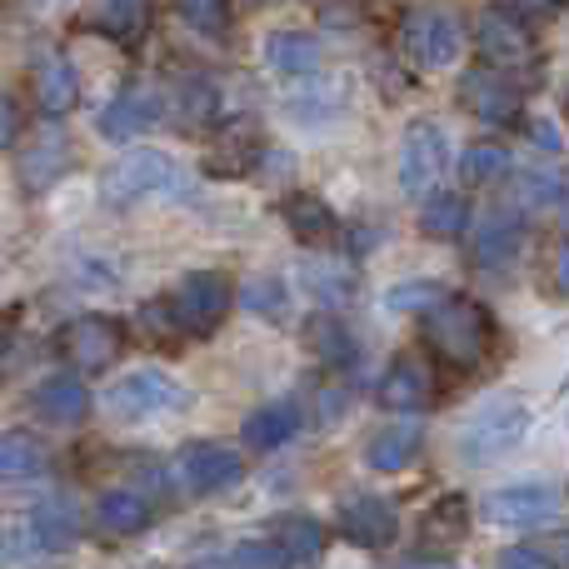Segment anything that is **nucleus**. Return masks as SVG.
Returning a JSON list of instances; mask_svg holds the SVG:
<instances>
[{
    "label": "nucleus",
    "mask_w": 569,
    "mask_h": 569,
    "mask_svg": "<svg viewBox=\"0 0 569 569\" xmlns=\"http://www.w3.org/2000/svg\"><path fill=\"white\" fill-rule=\"evenodd\" d=\"M196 405V395L180 380H170L166 370H130L126 380H116L106 390V415L120 425H146L156 415H180Z\"/></svg>",
    "instance_id": "7ed1b4c3"
},
{
    "label": "nucleus",
    "mask_w": 569,
    "mask_h": 569,
    "mask_svg": "<svg viewBox=\"0 0 569 569\" xmlns=\"http://www.w3.org/2000/svg\"><path fill=\"white\" fill-rule=\"evenodd\" d=\"M440 295H450L445 284H435V280H405V284H395L390 295H385V310H395V315H425Z\"/></svg>",
    "instance_id": "58836bf2"
},
{
    "label": "nucleus",
    "mask_w": 569,
    "mask_h": 569,
    "mask_svg": "<svg viewBox=\"0 0 569 569\" xmlns=\"http://www.w3.org/2000/svg\"><path fill=\"white\" fill-rule=\"evenodd\" d=\"M460 100L490 126H515L525 110V80H515V70H495V66L470 70L460 80Z\"/></svg>",
    "instance_id": "f8f14e48"
},
{
    "label": "nucleus",
    "mask_w": 569,
    "mask_h": 569,
    "mask_svg": "<svg viewBox=\"0 0 569 569\" xmlns=\"http://www.w3.org/2000/svg\"><path fill=\"white\" fill-rule=\"evenodd\" d=\"M266 540H276L284 550V560L290 565H315L325 555V525L310 520V515H280V520H270Z\"/></svg>",
    "instance_id": "c85d7f7f"
},
{
    "label": "nucleus",
    "mask_w": 569,
    "mask_h": 569,
    "mask_svg": "<svg viewBox=\"0 0 569 569\" xmlns=\"http://www.w3.org/2000/svg\"><path fill=\"white\" fill-rule=\"evenodd\" d=\"M305 335H310V345H315L325 370L340 375V370H355V365H360V340H355V330L340 325L335 315H315V320L305 325Z\"/></svg>",
    "instance_id": "c756f323"
},
{
    "label": "nucleus",
    "mask_w": 569,
    "mask_h": 569,
    "mask_svg": "<svg viewBox=\"0 0 569 569\" xmlns=\"http://www.w3.org/2000/svg\"><path fill=\"white\" fill-rule=\"evenodd\" d=\"M280 220L290 226V236L300 240V246L325 250L340 240V216H335L320 196H305V190H295V196L280 200Z\"/></svg>",
    "instance_id": "6ab92c4d"
},
{
    "label": "nucleus",
    "mask_w": 569,
    "mask_h": 569,
    "mask_svg": "<svg viewBox=\"0 0 569 569\" xmlns=\"http://www.w3.org/2000/svg\"><path fill=\"white\" fill-rule=\"evenodd\" d=\"M230 565H290L284 560V550L276 540H246V545H236V550H230Z\"/></svg>",
    "instance_id": "79ce46f5"
},
{
    "label": "nucleus",
    "mask_w": 569,
    "mask_h": 569,
    "mask_svg": "<svg viewBox=\"0 0 569 569\" xmlns=\"http://www.w3.org/2000/svg\"><path fill=\"white\" fill-rule=\"evenodd\" d=\"M300 425H305L300 405H295V400H270V405H260V410L246 415V425H240V440H246L250 450L270 455V450H280V445H290L295 435H300Z\"/></svg>",
    "instance_id": "412c9836"
},
{
    "label": "nucleus",
    "mask_w": 569,
    "mask_h": 569,
    "mask_svg": "<svg viewBox=\"0 0 569 569\" xmlns=\"http://www.w3.org/2000/svg\"><path fill=\"white\" fill-rule=\"evenodd\" d=\"M335 525H340V535L355 550H390L400 540V515L380 495H350L340 505V515H335Z\"/></svg>",
    "instance_id": "4468645a"
},
{
    "label": "nucleus",
    "mask_w": 569,
    "mask_h": 569,
    "mask_svg": "<svg viewBox=\"0 0 569 569\" xmlns=\"http://www.w3.org/2000/svg\"><path fill=\"white\" fill-rule=\"evenodd\" d=\"M60 350H66V360L76 365V370L100 375L120 360L126 330H120V320H110V315H80V320H70L66 330H60Z\"/></svg>",
    "instance_id": "9d476101"
},
{
    "label": "nucleus",
    "mask_w": 569,
    "mask_h": 569,
    "mask_svg": "<svg viewBox=\"0 0 569 569\" xmlns=\"http://www.w3.org/2000/svg\"><path fill=\"white\" fill-rule=\"evenodd\" d=\"M420 340H425V350L440 365H450V370H480L495 345V320L480 300L440 295V300L420 315Z\"/></svg>",
    "instance_id": "f257e3e1"
},
{
    "label": "nucleus",
    "mask_w": 569,
    "mask_h": 569,
    "mask_svg": "<svg viewBox=\"0 0 569 569\" xmlns=\"http://www.w3.org/2000/svg\"><path fill=\"white\" fill-rule=\"evenodd\" d=\"M166 305H170V320H176L180 335H190V340H210V335L220 330V320H226V310H230V280L216 276V270H190Z\"/></svg>",
    "instance_id": "0eeeda50"
},
{
    "label": "nucleus",
    "mask_w": 569,
    "mask_h": 569,
    "mask_svg": "<svg viewBox=\"0 0 569 569\" xmlns=\"http://www.w3.org/2000/svg\"><path fill=\"white\" fill-rule=\"evenodd\" d=\"M90 405H96L90 390L80 380H70V375H50V380H40L36 390H30V410L50 425H86Z\"/></svg>",
    "instance_id": "4be33fe9"
},
{
    "label": "nucleus",
    "mask_w": 569,
    "mask_h": 569,
    "mask_svg": "<svg viewBox=\"0 0 569 569\" xmlns=\"http://www.w3.org/2000/svg\"><path fill=\"white\" fill-rule=\"evenodd\" d=\"M550 290H555V300H565V295H569V256H565V236L560 240H555V256H550Z\"/></svg>",
    "instance_id": "a18cd8bd"
},
{
    "label": "nucleus",
    "mask_w": 569,
    "mask_h": 569,
    "mask_svg": "<svg viewBox=\"0 0 569 569\" xmlns=\"http://www.w3.org/2000/svg\"><path fill=\"white\" fill-rule=\"evenodd\" d=\"M30 90H36V106L46 116H70L80 106V76L60 50H40L36 66H30Z\"/></svg>",
    "instance_id": "a211bd4d"
},
{
    "label": "nucleus",
    "mask_w": 569,
    "mask_h": 569,
    "mask_svg": "<svg viewBox=\"0 0 569 569\" xmlns=\"http://www.w3.org/2000/svg\"><path fill=\"white\" fill-rule=\"evenodd\" d=\"M530 146H540V150H550V156H560V130H555L550 120H535V126H530Z\"/></svg>",
    "instance_id": "de8ad7c7"
},
{
    "label": "nucleus",
    "mask_w": 569,
    "mask_h": 569,
    "mask_svg": "<svg viewBox=\"0 0 569 569\" xmlns=\"http://www.w3.org/2000/svg\"><path fill=\"white\" fill-rule=\"evenodd\" d=\"M510 176H515V156H510V146H500V140H480V146H470L460 156V180L475 190L500 186V180H510Z\"/></svg>",
    "instance_id": "473e14b6"
},
{
    "label": "nucleus",
    "mask_w": 569,
    "mask_h": 569,
    "mask_svg": "<svg viewBox=\"0 0 569 569\" xmlns=\"http://www.w3.org/2000/svg\"><path fill=\"white\" fill-rule=\"evenodd\" d=\"M425 445V425L420 420H395V425H380V430L365 440V465L380 475H395L420 455Z\"/></svg>",
    "instance_id": "5701e85b"
},
{
    "label": "nucleus",
    "mask_w": 569,
    "mask_h": 569,
    "mask_svg": "<svg viewBox=\"0 0 569 569\" xmlns=\"http://www.w3.org/2000/svg\"><path fill=\"white\" fill-rule=\"evenodd\" d=\"M300 290L310 295V300H320L325 310H335V305L355 300L360 276H355L350 260H305L300 266Z\"/></svg>",
    "instance_id": "b1692460"
},
{
    "label": "nucleus",
    "mask_w": 569,
    "mask_h": 569,
    "mask_svg": "<svg viewBox=\"0 0 569 569\" xmlns=\"http://www.w3.org/2000/svg\"><path fill=\"white\" fill-rule=\"evenodd\" d=\"M565 510L560 490L540 480H520V485H500L480 500V520L495 525V530H540V525H555Z\"/></svg>",
    "instance_id": "423d86ee"
},
{
    "label": "nucleus",
    "mask_w": 569,
    "mask_h": 569,
    "mask_svg": "<svg viewBox=\"0 0 569 569\" xmlns=\"http://www.w3.org/2000/svg\"><path fill=\"white\" fill-rule=\"evenodd\" d=\"M525 246H530V226H525L520 210H495L490 220H485L480 230H475V266L490 270V276H500V270H515L525 256Z\"/></svg>",
    "instance_id": "dca6fc26"
},
{
    "label": "nucleus",
    "mask_w": 569,
    "mask_h": 569,
    "mask_svg": "<svg viewBox=\"0 0 569 569\" xmlns=\"http://www.w3.org/2000/svg\"><path fill=\"white\" fill-rule=\"evenodd\" d=\"M50 470V445L36 430H6L0 435V480H40Z\"/></svg>",
    "instance_id": "bb28decb"
},
{
    "label": "nucleus",
    "mask_w": 569,
    "mask_h": 569,
    "mask_svg": "<svg viewBox=\"0 0 569 569\" xmlns=\"http://www.w3.org/2000/svg\"><path fill=\"white\" fill-rule=\"evenodd\" d=\"M530 435V405L525 400H490L470 415V425L460 430L455 450L465 465H490L500 455H510L515 445Z\"/></svg>",
    "instance_id": "39448f33"
},
{
    "label": "nucleus",
    "mask_w": 569,
    "mask_h": 569,
    "mask_svg": "<svg viewBox=\"0 0 569 569\" xmlns=\"http://www.w3.org/2000/svg\"><path fill=\"white\" fill-rule=\"evenodd\" d=\"M186 190V170L156 146H136L100 176V206L126 210L150 196H180Z\"/></svg>",
    "instance_id": "f03ea898"
},
{
    "label": "nucleus",
    "mask_w": 569,
    "mask_h": 569,
    "mask_svg": "<svg viewBox=\"0 0 569 569\" xmlns=\"http://www.w3.org/2000/svg\"><path fill=\"white\" fill-rule=\"evenodd\" d=\"M515 200H520L525 210H560L565 206V180L560 176H520L515 180Z\"/></svg>",
    "instance_id": "e433bc0d"
},
{
    "label": "nucleus",
    "mask_w": 569,
    "mask_h": 569,
    "mask_svg": "<svg viewBox=\"0 0 569 569\" xmlns=\"http://www.w3.org/2000/svg\"><path fill=\"white\" fill-rule=\"evenodd\" d=\"M176 10L200 36H226L230 30V0H176Z\"/></svg>",
    "instance_id": "4c0bfd02"
},
{
    "label": "nucleus",
    "mask_w": 569,
    "mask_h": 569,
    "mask_svg": "<svg viewBox=\"0 0 569 569\" xmlns=\"http://www.w3.org/2000/svg\"><path fill=\"white\" fill-rule=\"evenodd\" d=\"M176 465H180V480H186L190 495H220V490H236V485L246 480V460L216 440L186 445V450L176 455Z\"/></svg>",
    "instance_id": "ddd939ff"
},
{
    "label": "nucleus",
    "mask_w": 569,
    "mask_h": 569,
    "mask_svg": "<svg viewBox=\"0 0 569 569\" xmlns=\"http://www.w3.org/2000/svg\"><path fill=\"white\" fill-rule=\"evenodd\" d=\"M90 26L110 36L116 46H140L150 30V0H96Z\"/></svg>",
    "instance_id": "cd10ccee"
},
{
    "label": "nucleus",
    "mask_w": 569,
    "mask_h": 569,
    "mask_svg": "<svg viewBox=\"0 0 569 569\" xmlns=\"http://www.w3.org/2000/svg\"><path fill=\"white\" fill-rule=\"evenodd\" d=\"M495 565H505V569H555L560 565V555L540 550V545H510V550H500V560Z\"/></svg>",
    "instance_id": "a19ab883"
},
{
    "label": "nucleus",
    "mask_w": 569,
    "mask_h": 569,
    "mask_svg": "<svg viewBox=\"0 0 569 569\" xmlns=\"http://www.w3.org/2000/svg\"><path fill=\"white\" fill-rule=\"evenodd\" d=\"M260 160H266V130H260L256 120H230L206 156V176L210 180H246Z\"/></svg>",
    "instance_id": "f3484780"
},
{
    "label": "nucleus",
    "mask_w": 569,
    "mask_h": 569,
    "mask_svg": "<svg viewBox=\"0 0 569 569\" xmlns=\"http://www.w3.org/2000/svg\"><path fill=\"white\" fill-rule=\"evenodd\" d=\"M465 525H470V510H465V495H440L435 510L420 520V540L435 545V550H455L465 540Z\"/></svg>",
    "instance_id": "72a5a7b5"
},
{
    "label": "nucleus",
    "mask_w": 569,
    "mask_h": 569,
    "mask_svg": "<svg viewBox=\"0 0 569 569\" xmlns=\"http://www.w3.org/2000/svg\"><path fill=\"white\" fill-rule=\"evenodd\" d=\"M475 50H480V60L495 70H530L535 56H540L530 20L515 16L510 6H490L475 20Z\"/></svg>",
    "instance_id": "6e6552de"
},
{
    "label": "nucleus",
    "mask_w": 569,
    "mask_h": 569,
    "mask_svg": "<svg viewBox=\"0 0 569 569\" xmlns=\"http://www.w3.org/2000/svg\"><path fill=\"white\" fill-rule=\"evenodd\" d=\"M70 166H76V150L66 146V136H60V140L56 136H40L36 146L20 156V186H26L30 196H40V190L56 186Z\"/></svg>",
    "instance_id": "393cba45"
},
{
    "label": "nucleus",
    "mask_w": 569,
    "mask_h": 569,
    "mask_svg": "<svg viewBox=\"0 0 569 569\" xmlns=\"http://www.w3.org/2000/svg\"><path fill=\"white\" fill-rule=\"evenodd\" d=\"M176 120L186 130L216 126V120H220V90H216V80H206V76L180 80V90H176Z\"/></svg>",
    "instance_id": "f704fd0d"
},
{
    "label": "nucleus",
    "mask_w": 569,
    "mask_h": 569,
    "mask_svg": "<svg viewBox=\"0 0 569 569\" xmlns=\"http://www.w3.org/2000/svg\"><path fill=\"white\" fill-rule=\"evenodd\" d=\"M10 330H16V315H0V360H6V350H10Z\"/></svg>",
    "instance_id": "09e8293b"
},
{
    "label": "nucleus",
    "mask_w": 569,
    "mask_h": 569,
    "mask_svg": "<svg viewBox=\"0 0 569 569\" xmlns=\"http://www.w3.org/2000/svg\"><path fill=\"white\" fill-rule=\"evenodd\" d=\"M445 166H450V140H445V130L435 126V120H415L400 140V190L410 200L430 196V190L440 186Z\"/></svg>",
    "instance_id": "1a4fd4ad"
},
{
    "label": "nucleus",
    "mask_w": 569,
    "mask_h": 569,
    "mask_svg": "<svg viewBox=\"0 0 569 569\" xmlns=\"http://www.w3.org/2000/svg\"><path fill=\"white\" fill-rule=\"evenodd\" d=\"M385 410H400V415H420L440 400V380H435V365L425 355H395L385 365L380 385H375Z\"/></svg>",
    "instance_id": "9b49d317"
},
{
    "label": "nucleus",
    "mask_w": 569,
    "mask_h": 569,
    "mask_svg": "<svg viewBox=\"0 0 569 569\" xmlns=\"http://www.w3.org/2000/svg\"><path fill=\"white\" fill-rule=\"evenodd\" d=\"M16 130H20V116H16V100L10 96H0V150L16 140Z\"/></svg>",
    "instance_id": "49530a36"
},
{
    "label": "nucleus",
    "mask_w": 569,
    "mask_h": 569,
    "mask_svg": "<svg viewBox=\"0 0 569 569\" xmlns=\"http://www.w3.org/2000/svg\"><path fill=\"white\" fill-rule=\"evenodd\" d=\"M240 305H246L250 315H266V320H284L290 290H284L280 276H256V280H246V290H240Z\"/></svg>",
    "instance_id": "c9c22d12"
},
{
    "label": "nucleus",
    "mask_w": 569,
    "mask_h": 569,
    "mask_svg": "<svg viewBox=\"0 0 569 569\" xmlns=\"http://www.w3.org/2000/svg\"><path fill=\"white\" fill-rule=\"evenodd\" d=\"M500 6H510L515 16H525V20H550L565 10V0H500Z\"/></svg>",
    "instance_id": "c03bdc74"
},
{
    "label": "nucleus",
    "mask_w": 569,
    "mask_h": 569,
    "mask_svg": "<svg viewBox=\"0 0 569 569\" xmlns=\"http://www.w3.org/2000/svg\"><path fill=\"white\" fill-rule=\"evenodd\" d=\"M465 50V20L445 6H420L405 10L400 20V56L420 70H445L455 66Z\"/></svg>",
    "instance_id": "20e7f679"
},
{
    "label": "nucleus",
    "mask_w": 569,
    "mask_h": 569,
    "mask_svg": "<svg viewBox=\"0 0 569 569\" xmlns=\"http://www.w3.org/2000/svg\"><path fill=\"white\" fill-rule=\"evenodd\" d=\"M420 230L430 240H460L470 230V200L460 190H440V196L430 190V200L420 210Z\"/></svg>",
    "instance_id": "2f4dec72"
},
{
    "label": "nucleus",
    "mask_w": 569,
    "mask_h": 569,
    "mask_svg": "<svg viewBox=\"0 0 569 569\" xmlns=\"http://www.w3.org/2000/svg\"><path fill=\"white\" fill-rule=\"evenodd\" d=\"M30 540H36L40 555H66L80 545V510L76 500H66V495H56V500H40L36 510H30Z\"/></svg>",
    "instance_id": "aec40b11"
},
{
    "label": "nucleus",
    "mask_w": 569,
    "mask_h": 569,
    "mask_svg": "<svg viewBox=\"0 0 569 569\" xmlns=\"http://www.w3.org/2000/svg\"><path fill=\"white\" fill-rule=\"evenodd\" d=\"M160 116H166V100H160V90H150V86H140V80H130V86H120L116 100L100 110L96 130H100L106 140H140L146 130L160 126Z\"/></svg>",
    "instance_id": "2eb2a0df"
},
{
    "label": "nucleus",
    "mask_w": 569,
    "mask_h": 569,
    "mask_svg": "<svg viewBox=\"0 0 569 569\" xmlns=\"http://www.w3.org/2000/svg\"><path fill=\"white\" fill-rule=\"evenodd\" d=\"M345 410H350V390H345L340 380L320 385V410H315V425H330V420H340Z\"/></svg>",
    "instance_id": "37998d69"
},
{
    "label": "nucleus",
    "mask_w": 569,
    "mask_h": 569,
    "mask_svg": "<svg viewBox=\"0 0 569 569\" xmlns=\"http://www.w3.org/2000/svg\"><path fill=\"white\" fill-rule=\"evenodd\" d=\"M140 330L150 335V345H176L180 340V330H176V320H170V305L166 300H150L146 310H140Z\"/></svg>",
    "instance_id": "ea45409f"
},
{
    "label": "nucleus",
    "mask_w": 569,
    "mask_h": 569,
    "mask_svg": "<svg viewBox=\"0 0 569 569\" xmlns=\"http://www.w3.org/2000/svg\"><path fill=\"white\" fill-rule=\"evenodd\" d=\"M96 525L106 535H116V540L140 535L150 525V495H140V490H106L96 500Z\"/></svg>",
    "instance_id": "7c9ffc66"
},
{
    "label": "nucleus",
    "mask_w": 569,
    "mask_h": 569,
    "mask_svg": "<svg viewBox=\"0 0 569 569\" xmlns=\"http://www.w3.org/2000/svg\"><path fill=\"white\" fill-rule=\"evenodd\" d=\"M266 60H270V70H276V76L310 80V76H320L325 50H320V40H315V36H300V30H276V36L266 40Z\"/></svg>",
    "instance_id": "a878e982"
}]
</instances>
